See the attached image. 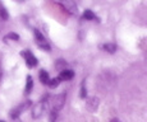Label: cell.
I'll use <instances>...</instances> for the list:
<instances>
[{
  "label": "cell",
  "instance_id": "1",
  "mask_svg": "<svg viewBox=\"0 0 147 122\" xmlns=\"http://www.w3.org/2000/svg\"><path fill=\"white\" fill-rule=\"evenodd\" d=\"M65 99H67L65 93H61V94L55 95V97L53 98V101H51L53 111H56V112H58V111H60L64 107V104H65Z\"/></svg>",
  "mask_w": 147,
  "mask_h": 122
},
{
  "label": "cell",
  "instance_id": "2",
  "mask_svg": "<svg viewBox=\"0 0 147 122\" xmlns=\"http://www.w3.org/2000/svg\"><path fill=\"white\" fill-rule=\"evenodd\" d=\"M21 56L24 57V61H26V65L28 67H35L36 65H37V59L35 57V55H33L30 50L21 51Z\"/></svg>",
  "mask_w": 147,
  "mask_h": 122
},
{
  "label": "cell",
  "instance_id": "3",
  "mask_svg": "<svg viewBox=\"0 0 147 122\" xmlns=\"http://www.w3.org/2000/svg\"><path fill=\"white\" fill-rule=\"evenodd\" d=\"M30 106H31V101H26V102H23L22 104H19L18 107L13 108L12 111H10V118H13V120H17V118L21 116V113L24 112V111H26Z\"/></svg>",
  "mask_w": 147,
  "mask_h": 122
},
{
  "label": "cell",
  "instance_id": "4",
  "mask_svg": "<svg viewBox=\"0 0 147 122\" xmlns=\"http://www.w3.org/2000/svg\"><path fill=\"white\" fill-rule=\"evenodd\" d=\"M45 108H46V103H45L44 101L36 103L35 106H33V108H32V117L33 118H40L41 116L44 115Z\"/></svg>",
  "mask_w": 147,
  "mask_h": 122
},
{
  "label": "cell",
  "instance_id": "5",
  "mask_svg": "<svg viewBox=\"0 0 147 122\" xmlns=\"http://www.w3.org/2000/svg\"><path fill=\"white\" fill-rule=\"evenodd\" d=\"M64 7V9L68 10L70 14H73V15H76V14L78 13V9H77V5H76L74 1H72V0H65V1H63V4H61Z\"/></svg>",
  "mask_w": 147,
  "mask_h": 122
},
{
  "label": "cell",
  "instance_id": "6",
  "mask_svg": "<svg viewBox=\"0 0 147 122\" xmlns=\"http://www.w3.org/2000/svg\"><path fill=\"white\" fill-rule=\"evenodd\" d=\"M86 107H87V109L88 111L95 112V111L97 109V107H98V98H96V97L90 98L88 101H87V103H86Z\"/></svg>",
  "mask_w": 147,
  "mask_h": 122
},
{
  "label": "cell",
  "instance_id": "7",
  "mask_svg": "<svg viewBox=\"0 0 147 122\" xmlns=\"http://www.w3.org/2000/svg\"><path fill=\"white\" fill-rule=\"evenodd\" d=\"M73 78H74V71L69 70V69L61 70L60 75H59V80H70V79H73Z\"/></svg>",
  "mask_w": 147,
  "mask_h": 122
},
{
  "label": "cell",
  "instance_id": "8",
  "mask_svg": "<svg viewBox=\"0 0 147 122\" xmlns=\"http://www.w3.org/2000/svg\"><path fill=\"white\" fill-rule=\"evenodd\" d=\"M38 79H40L41 84H47L50 80L49 78V73L45 71V70H40V74H38Z\"/></svg>",
  "mask_w": 147,
  "mask_h": 122
},
{
  "label": "cell",
  "instance_id": "9",
  "mask_svg": "<svg viewBox=\"0 0 147 122\" xmlns=\"http://www.w3.org/2000/svg\"><path fill=\"white\" fill-rule=\"evenodd\" d=\"M33 35H35V38H36V41H37L38 45L46 43V39H45V37L42 36V33H41L38 29H35V31H33Z\"/></svg>",
  "mask_w": 147,
  "mask_h": 122
},
{
  "label": "cell",
  "instance_id": "10",
  "mask_svg": "<svg viewBox=\"0 0 147 122\" xmlns=\"http://www.w3.org/2000/svg\"><path fill=\"white\" fill-rule=\"evenodd\" d=\"M102 49L105 50L106 52H109V53H114L115 51H117L118 47H117V45L115 43H105L102 46Z\"/></svg>",
  "mask_w": 147,
  "mask_h": 122
},
{
  "label": "cell",
  "instance_id": "11",
  "mask_svg": "<svg viewBox=\"0 0 147 122\" xmlns=\"http://www.w3.org/2000/svg\"><path fill=\"white\" fill-rule=\"evenodd\" d=\"M32 88H33L32 76L28 75V76H27V84H26V88H24V93H26V94H30L31 90H32Z\"/></svg>",
  "mask_w": 147,
  "mask_h": 122
},
{
  "label": "cell",
  "instance_id": "12",
  "mask_svg": "<svg viewBox=\"0 0 147 122\" xmlns=\"http://www.w3.org/2000/svg\"><path fill=\"white\" fill-rule=\"evenodd\" d=\"M95 18H96V14L92 12V10H90V9L84 10V13H83V19H86V21H94Z\"/></svg>",
  "mask_w": 147,
  "mask_h": 122
},
{
  "label": "cell",
  "instance_id": "13",
  "mask_svg": "<svg viewBox=\"0 0 147 122\" xmlns=\"http://www.w3.org/2000/svg\"><path fill=\"white\" fill-rule=\"evenodd\" d=\"M60 84V80H59V78H54V79H50L49 83H47V85H49L51 89H54V88H56Z\"/></svg>",
  "mask_w": 147,
  "mask_h": 122
},
{
  "label": "cell",
  "instance_id": "14",
  "mask_svg": "<svg viewBox=\"0 0 147 122\" xmlns=\"http://www.w3.org/2000/svg\"><path fill=\"white\" fill-rule=\"evenodd\" d=\"M0 18H1L3 21H8V18H9V14H8V10L5 9L4 7H0Z\"/></svg>",
  "mask_w": 147,
  "mask_h": 122
},
{
  "label": "cell",
  "instance_id": "15",
  "mask_svg": "<svg viewBox=\"0 0 147 122\" xmlns=\"http://www.w3.org/2000/svg\"><path fill=\"white\" fill-rule=\"evenodd\" d=\"M56 69H59V70H65V66H67V62L65 60H58V62H56Z\"/></svg>",
  "mask_w": 147,
  "mask_h": 122
},
{
  "label": "cell",
  "instance_id": "16",
  "mask_svg": "<svg viewBox=\"0 0 147 122\" xmlns=\"http://www.w3.org/2000/svg\"><path fill=\"white\" fill-rule=\"evenodd\" d=\"M7 38H9V39H13V41H19V36L17 35V33H14V32H10V33H8V35H7Z\"/></svg>",
  "mask_w": 147,
  "mask_h": 122
},
{
  "label": "cell",
  "instance_id": "17",
  "mask_svg": "<svg viewBox=\"0 0 147 122\" xmlns=\"http://www.w3.org/2000/svg\"><path fill=\"white\" fill-rule=\"evenodd\" d=\"M80 95H81V98H86V95H87V89H86V87H84V83H82V88H81V93H80Z\"/></svg>",
  "mask_w": 147,
  "mask_h": 122
},
{
  "label": "cell",
  "instance_id": "18",
  "mask_svg": "<svg viewBox=\"0 0 147 122\" xmlns=\"http://www.w3.org/2000/svg\"><path fill=\"white\" fill-rule=\"evenodd\" d=\"M56 117H58V112L56 111H51V113H50V122H54L56 120Z\"/></svg>",
  "mask_w": 147,
  "mask_h": 122
},
{
  "label": "cell",
  "instance_id": "19",
  "mask_svg": "<svg viewBox=\"0 0 147 122\" xmlns=\"http://www.w3.org/2000/svg\"><path fill=\"white\" fill-rule=\"evenodd\" d=\"M38 47H40L41 50H45V51H50V46H49V43H41V45H38Z\"/></svg>",
  "mask_w": 147,
  "mask_h": 122
},
{
  "label": "cell",
  "instance_id": "20",
  "mask_svg": "<svg viewBox=\"0 0 147 122\" xmlns=\"http://www.w3.org/2000/svg\"><path fill=\"white\" fill-rule=\"evenodd\" d=\"M110 122H120L119 120H118V118H114V120H111V121H110Z\"/></svg>",
  "mask_w": 147,
  "mask_h": 122
},
{
  "label": "cell",
  "instance_id": "21",
  "mask_svg": "<svg viewBox=\"0 0 147 122\" xmlns=\"http://www.w3.org/2000/svg\"><path fill=\"white\" fill-rule=\"evenodd\" d=\"M0 122H4V121H0Z\"/></svg>",
  "mask_w": 147,
  "mask_h": 122
}]
</instances>
